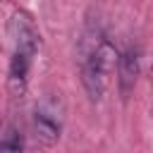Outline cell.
Instances as JSON below:
<instances>
[{"label": "cell", "instance_id": "obj_1", "mask_svg": "<svg viewBox=\"0 0 153 153\" xmlns=\"http://www.w3.org/2000/svg\"><path fill=\"white\" fill-rule=\"evenodd\" d=\"M10 33H12V41H14V53H24L29 57H33L41 48V33L33 24V19L24 12V10H17L10 19Z\"/></svg>", "mask_w": 153, "mask_h": 153}, {"label": "cell", "instance_id": "obj_2", "mask_svg": "<svg viewBox=\"0 0 153 153\" xmlns=\"http://www.w3.org/2000/svg\"><path fill=\"white\" fill-rule=\"evenodd\" d=\"M105 69L96 62V57L91 53H86V57L81 60V84L88 93L91 100H100L103 91H105Z\"/></svg>", "mask_w": 153, "mask_h": 153}, {"label": "cell", "instance_id": "obj_3", "mask_svg": "<svg viewBox=\"0 0 153 153\" xmlns=\"http://www.w3.org/2000/svg\"><path fill=\"white\" fill-rule=\"evenodd\" d=\"M136 76H139V53L134 48H127L120 55V62H117V81H120V91H122L124 98L134 88Z\"/></svg>", "mask_w": 153, "mask_h": 153}, {"label": "cell", "instance_id": "obj_4", "mask_svg": "<svg viewBox=\"0 0 153 153\" xmlns=\"http://www.w3.org/2000/svg\"><path fill=\"white\" fill-rule=\"evenodd\" d=\"M60 117H55L53 110H45V108H36L33 112V131H36V139L43 141V143H55L60 139Z\"/></svg>", "mask_w": 153, "mask_h": 153}, {"label": "cell", "instance_id": "obj_5", "mask_svg": "<svg viewBox=\"0 0 153 153\" xmlns=\"http://www.w3.org/2000/svg\"><path fill=\"white\" fill-rule=\"evenodd\" d=\"M29 67H31V57H29V55H24V53H12L10 72H7V86H10L12 96H24L26 81H29Z\"/></svg>", "mask_w": 153, "mask_h": 153}, {"label": "cell", "instance_id": "obj_6", "mask_svg": "<svg viewBox=\"0 0 153 153\" xmlns=\"http://www.w3.org/2000/svg\"><path fill=\"white\" fill-rule=\"evenodd\" d=\"M24 151V139L19 134L17 127H7L5 134H2V141H0V153H22Z\"/></svg>", "mask_w": 153, "mask_h": 153}, {"label": "cell", "instance_id": "obj_7", "mask_svg": "<svg viewBox=\"0 0 153 153\" xmlns=\"http://www.w3.org/2000/svg\"><path fill=\"white\" fill-rule=\"evenodd\" d=\"M151 81H153V62H151Z\"/></svg>", "mask_w": 153, "mask_h": 153}]
</instances>
